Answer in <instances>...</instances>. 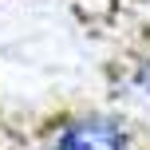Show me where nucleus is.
<instances>
[{
	"label": "nucleus",
	"mask_w": 150,
	"mask_h": 150,
	"mask_svg": "<svg viewBox=\"0 0 150 150\" xmlns=\"http://www.w3.org/2000/svg\"><path fill=\"white\" fill-rule=\"evenodd\" d=\"M52 150H130L127 130L107 115H83L55 130Z\"/></svg>",
	"instance_id": "f257e3e1"
},
{
	"label": "nucleus",
	"mask_w": 150,
	"mask_h": 150,
	"mask_svg": "<svg viewBox=\"0 0 150 150\" xmlns=\"http://www.w3.org/2000/svg\"><path fill=\"white\" fill-rule=\"evenodd\" d=\"M122 95L138 107H150V59H134L122 71Z\"/></svg>",
	"instance_id": "f03ea898"
}]
</instances>
